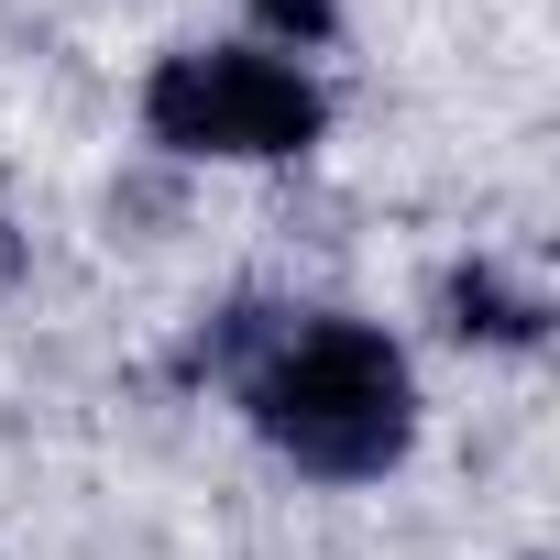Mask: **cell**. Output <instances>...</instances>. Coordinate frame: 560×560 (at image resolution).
I'll return each mask as SVG.
<instances>
[{"instance_id":"6da1fadb","label":"cell","mask_w":560,"mask_h":560,"mask_svg":"<svg viewBox=\"0 0 560 560\" xmlns=\"http://www.w3.org/2000/svg\"><path fill=\"white\" fill-rule=\"evenodd\" d=\"M242 396V418L264 429L275 462H298L308 483H385L418 440V363L385 319L352 308H275L220 330L209 352Z\"/></svg>"},{"instance_id":"7a4b0ae2","label":"cell","mask_w":560,"mask_h":560,"mask_svg":"<svg viewBox=\"0 0 560 560\" xmlns=\"http://www.w3.org/2000/svg\"><path fill=\"white\" fill-rule=\"evenodd\" d=\"M143 132L198 165H287L330 132V89L275 45H176L143 78Z\"/></svg>"},{"instance_id":"3957f363","label":"cell","mask_w":560,"mask_h":560,"mask_svg":"<svg viewBox=\"0 0 560 560\" xmlns=\"http://www.w3.org/2000/svg\"><path fill=\"white\" fill-rule=\"evenodd\" d=\"M451 330H462V341H494V352H527V341L549 330V298L516 287L505 264H462V275H451Z\"/></svg>"},{"instance_id":"277c9868","label":"cell","mask_w":560,"mask_h":560,"mask_svg":"<svg viewBox=\"0 0 560 560\" xmlns=\"http://www.w3.org/2000/svg\"><path fill=\"white\" fill-rule=\"evenodd\" d=\"M253 23H264L275 56H298V67H308V56L341 34V0H253Z\"/></svg>"}]
</instances>
